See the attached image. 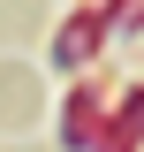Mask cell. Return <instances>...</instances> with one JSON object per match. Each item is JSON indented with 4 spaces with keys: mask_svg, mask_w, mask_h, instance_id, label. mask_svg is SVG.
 Masks as SVG:
<instances>
[{
    "mask_svg": "<svg viewBox=\"0 0 144 152\" xmlns=\"http://www.w3.org/2000/svg\"><path fill=\"white\" fill-rule=\"evenodd\" d=\"M114 23H144V0H106V31Z\"/></svg>",
    "mask_w": 144,
    "mask_h": 152,
    "instance_id": "277c9868",
    "label": "cell"
},
{
    "mask_svg": "<svg viewBox=\"0 0 144 152\" xmlns=\"http://www.w3.org/2000/svg\"><path fill=\"white\" fill-rule=\"evenodd\" d=\"M114 122H121V129H129V137L144 145V84H129V91H121V107H114Z\"/></svg>",
    "mask_w": 144,
    "mask_h": 152,
    "instance_id": "3957f363",
    "label": "cell"
},
{
    "mask_svg": "<svg viewBox=\"0 0 144 152\" xmlns=\"http://www.w3.org/2000/svg\"><path fill=\"white\" fill-rule=\"evenodd\" d=\"M99 38H106V8H76V15L61 23V38H53V61L61 69H84V61L99 53Z\"/></svg>",
    "mask_w": 144,
    "mask_h": 152,
    "instance_id": "7a4b0ae2",
    "label": "cell"
},
{
    "mask_svg": "<svg viewBox=\"0 0 144 152\" xmlns=\"http://www.w3.org/2000/svg\"><path fill=\"white\" fill-rule=\"evenodd\" d=\"M106 122H114L106 91H99V84H76V91H68V122H61V145H68V152H91Z\"/></svg>",
    "mask_w": 144,
    "mask_h": 152,
    "instance_id": "6da1fadb",
    "label": "cell"
}]
</instances>
